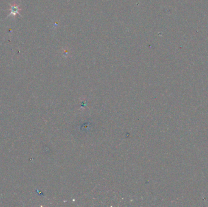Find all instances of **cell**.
I'll return each mask as SVG.
<instances>
[{"instance_id":"6da1fadb","label":"cell","mask_w":208,"mask_h":207,"mask_svg":"<svg viewBox=\"0 0 208 207\" xmlns=\"http://www.w3.org/2000/svg\"><path fill=\"white\" fill-rule=\"evenodd\" d=\"M21 9L20 7V6L16 4L15 3H14V4H11V9H10V11H11V13L9 14V16H11V15H13V16L15 17L17 14H19L20 15V11L21 10Z\"/></svg>"}]
</instances>
